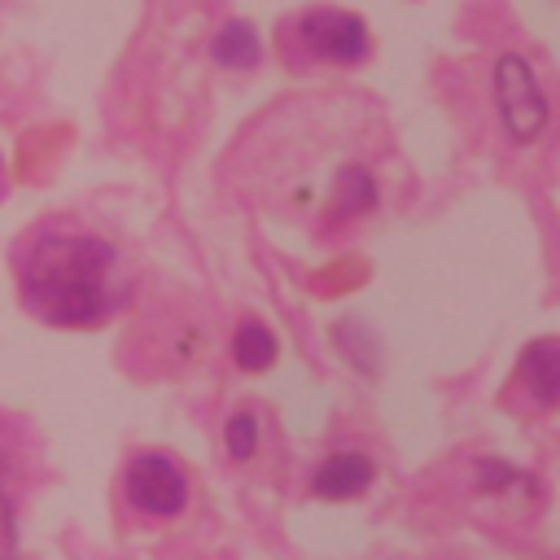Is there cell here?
Returning <instances> with one entry per match:
<instances>
[{
  "instance_id": "cell-3",
  "label": "cell",
  "mask_w": 560,
  "mask_h": 560,
  "mask_svg": "<svg viewBox=\"0 0 560 560\" xmlns=\"http://www.w3.org/2000/svg\"><path fill=\"white\" fill-rule=\"evenodd\" d=\"M298 39L315 61L328 66H363L372 57V31L359 13L350 9H332V4H315L298 18Z\"/></svg>"
},
{
  "instance_id": "cell-6",
  "label": "cell",
  "mask_w": 560,
  "mask_h": 560,
  "mask_svg": "<svg viewBox=\"0 0 560 560\" xmlns=\"http://www.w3.org/2000/svg\"><path fill=\"white\" fill-rule=\"evenodd\" d=\"M372 477H376V464L363 455V451H332L319 468H315V477H311V490L319 494V499H359L368 486H372Z\"/></svg>"
},
{
  "instance_id": "cell-2",
  "label": "cell",
  "mask_w": 560,
  "mask_h": 560,
  "mask_svg": "<svg viewBox=\"0 0 560 560\" xmlns=\"http://www.w3.org/2000/svg\"><path fill=\"white\" fill-rule=\"evenodd\" d=\"M490 88H494V109H499L508 140L534 144L551 118V105H547V92H542L534 66L521 52H499L494 70H490Z\"/></svg>"
},
{
  "instance_id": "cell-1",
  "label": "cell",
  "mask_w": 560,
  "mask_h": 560,
  "mask_svg": "<svg viewBox=\"0 0 560 560\" xmlns=\"http://www.w3.org/2000/svg\"><path fill=\"white\" fill-rule=\"evenodd\" d=\"M118 249L74 223H39L18 254V293L22 306L52 328L101 324L118 306L114 289Z\"/></svg>"
},
{
  "instance_id": "cell-9",
  "label": "cell",
  "mask_w": 560,
  "mask_h": 560,
  "mask_svg": "<svg viewBox=\"0 0 560 560\" xmlns=\"http://www.w3.org/2000/svg\"><path fill=\"white\" fill-rule=\"evenodd\" d=\"M376 206V179L368 166H341L337 179H332V210L337 219H359Z\"/></svg>"
},
{
  "instance_id": "cell-10",
  "label": "cell",
  "mask_w": 560,
  "mask_h": 560,
  "mask_svg": "<svg viewBox=\"0 0 560 560\" xmlns=\"http://www.w3.org/2000/svg\"><path fill=\"white\" fill-rule=\"evenodd\" d=\"M223 446H228V455L236 464L254 459V451H258V420H254V411H232L223 420Z\"/></svg>"
},
{
  "instance_id": "cell-4",
  "label": "cell",
  "mask_w": 560,
  "mask_h": 560,
  "mask_svg": "<svg viewBox=\"0 0 560 560\" xmlns=\"http://www.w3.org/2000/svg\"><path fill=\"white\" fill-rule=\"evenodd\" d=\"M122 494L144 516H179L188 508V477L166 451H136L122 468Z\"/></svg>"
},
{
  "instance_id": "cell-11",
  "label": "cell",
  "mask_w": 560,
  "mask_h": 560,
  "mask_svg": "<svg viewBox=\"0 0 560 560\" xmlns=\"http://www.w3.org/2000/svg\"><path fill=\"white\" fill-rule=\"evenodd\" d=\"M477 481H481L486 494H499V490H508L512 481H525V472H516V468H508V464H499V459H477Z\"/></svg>"
},
{
  "instance_id": "cell-7",
  "label": "cell",
  "mask_w": 560,
  "mask_h": 560,
  "mask_svg": "<svg viewBox=\"0 0 560 560\" xmlns=\"http://www.w3.org/2000/svg\"><path fill=\"white\" fill-rule=\"evenodd\" d=\"M210 61L223 70H254L262 61V39L245 18H232L210 39Z\"/></svg>"
},
{
  "instance_id": "cell-5",
  "label": "cell",
  "mask_w": 560,
  "mask_h": 560,
  "mask_svg": "<svg viewBox=\"0 0 560 560\" xmlns=\"http://www.w3.org/2000/svg\"><path fill=\"white\" fill-rule=\"evenodd\" d=\"M512 385L529 398L534 411H560V337H534L525 341Z\"/></svg>"
},
{
  "instance_id": "cell-8",
  "label": "cell",
  "mask_w": 560,
  "mask_h": 560,
  "mask_svg": "<svg viewBox=\"0 0 560 560\" xmlns=\"http://www.w3.org/2000/svg\"><path fill=\"white\" fill-rule=\"evenodd\" d=\"M280 346H276V332L258 319H241L236 332H232V363L241 372H267L276 363Z\"/></svg>"
}]
</instances>
